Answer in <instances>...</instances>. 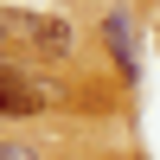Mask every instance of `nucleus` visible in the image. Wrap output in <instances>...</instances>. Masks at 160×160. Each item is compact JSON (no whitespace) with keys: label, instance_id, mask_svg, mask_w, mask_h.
<instances>
[{"label":"nucleus","instance_id":"nucleus-2","mask_svg":"<svg viewBox=\"0 0 160 160\" xmlns=\"http://www.w3.org/2000/svg\"><path fill=\"white\" fill-rule=\"evenodd\" d=\"M102 38H109V51H115V64H122L128 77H135V32H128V13L115 7L109 19H102Z\"/></svg>","mask_w":160,"mask_h":160},{"label":"nucleus","instance_id":"nucleus-3","mask_svg":"<svg viewBox=\"0 0 160 160\" xmlns=\"http://www.w3.org/2000/svg\"><path fill=\"white\" fill-rule=\"evenodd\" d=\"M0 160H38V154L26 148V141H0Z\"/></svg>","mask_w":160,"mask_h":160},{"label":"nucleus","instance_id":"nucleus-1","mask_svg":"<svg viewBox=\"0 0 160 160\" xmlns=\"http://www.w3.org/2000/svg\"><path fill=\"white\" fill-rule=\"evenodd\" d=\"M0 32H7V45H32L38 58H64L71 51V26L51 19V13H0Z\"/></svg>","mask_w":160,"mask_h":160}]
</instances>
